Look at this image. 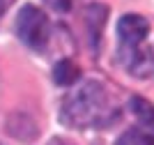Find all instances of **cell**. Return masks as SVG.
<instances>
[{"instance_id":"8","label":"cell","mask_w":154,"mask_h":145,"mask_svg":"<svg viewBox=\"0 0 154 145\" xmlns=\"http://www.w3.org/2000/svg\"><path fill=\"white\" fill-rule=\"evenodd\" d=\"M78 67L71 60H60L55 67H53V81L58 83V85H74V83L78 81Z\"/></svg>"},{"instance_id":"2","label":"cell","mask_w":154,"mask_h":145,"mask_svg":"<svg viewBox=\"0 0 154 145\" xmlns=\"http://www.w3.org/2000/svg\"><path fill=\"white\" fill-rule=\"evenodd\" d=\"M16 37L32 51H44L51 37V23L37 5H23L16 16Z\"/></svg>"},{"instance_id":"9","label":"cell","mask_w":154,"mask_h":145,"mask_svg":"<svg viewBox=\"0 0 154 145\" xmlns=\"http://www.w3.org/2000/svg\"><path fill=\"white\" fill-rule=\"evenodd\" d=\"M117 145H154V131H149V129H127L117 138Z\"/></svg>"},{"instance_id":"11","label":"cell","mask_w":154,"mask_h":145,"mask_svg":"<svg viewBox=\"0 0 154 145\" xmlns=\"http://www.w3.org/2000/svg\"><path fill=\"white\" fill-rule=\"evenodd\" d=\"M7 5H9V0H0V16H2V14H5Z\"/></svg>"},{"instance_id":"1","label":"cell","mask_w":154,"mask_h":145,"mask_svg":"<svg viewBox=\"0 0 154 145\" xmlns=\"http://www.w3.org/2000/svg\"><path fill=\"white\" fill-rule=\"evenodd\" d=\"M115 115V106L110 104L108 92L99 81H85L62 101V122L76 129L110 125Z\"/></svg>"},{"instance_id":"7","label":"cell","mask_w":154,"mask_h":145,"mask_svg":"<svg viewBox=\"0 0 154 145\" xmlns=\"http://www.w3.org/2000/svg\"><path fill=\"white\" fill-rule=\"evenodd\" d=\"M129 108H131V113L136 115V120L140 122L145 129L154 131V104H149V101L143 99V97H131V99H129Z\"/></svg>"},{"instance_id":"6","label":"cell","mask_w":154,"mask_h":145,"mask_svg":"<svg viewBox=\"0 0 154 145\" xmlns=\"http://www.w3.org/2000/svg\"><path fill=\"white\" fill-rule=\"evenodd\" d=\"M7 131L12 134V136H16V138H21V140L37 138V125H35L28 115H23V113H19V120H16V115L9 118V122H7Z\"/></svg>"},{"instance_id":"5","label":"cell","mask_w":154,"mask_h":145,"mask_svg":"<svg viewBox=\"0 0 154 145\" xmlns=\"http://www.w3.org/2000/svg\"><path fill=\"white\" fill-rule=\"evenodd\" d=\"M108 19V7L101 5V2H92V5L85 7V30H88V37H90V46L92 51H99V42H101V32L103 25Z\"/></svg>"},{"instance_id":"10","label":"cell","mask_w":154,"mask_h":145,"mask_svg":"<svg viewBox=\"0 0 154 145\" xmlns=\"http://www.w3.org/2000/svg\"><path fill=\"white\" fill-rule=\"evenodd\" d=\"M46 2H48L55 12H62V14L71 9V2H69V0H46Z\"/></svg>"},{"instance_id":"12","label":"cell","mask_w":154,"mask_h":145,"mask_svg":"<svg viewBox=\"0 0 154 145\" xmlns=\"http://www.w3.org/2000/svg\"><path fill=\"white\" fill-rule=\"evenodd\" d=\"M48 145H69V143H64V140H60V138H55V140H51Z\"/></svg>"},{"instance_id":"4","label":"cell","mask_w":154,"mask_h":145,"mask_svg":"<svg viewBox=\"0 0 154 145\" xmlns=\"http://www.w3.org/2000/svg\"><path fill=\"white\" fill-rule=\"evenodd\" d=\"M149 35V21L140 14H124L117 21V37H120V46H134L147 42Z\"/></svg>"},{"instance_id":"3","label":"cell","mask_w":154,"mask_h":145,"mask_svg":"<svg viewBox=\"0 0 154 145\" xmlns=\"http://www.w3.org/2000/svg\"><path fill=\"white\" fill-rule=\"evenodd\" d=\"M120 62L136 78H149L154 74V51L147 42L134 46H120Z\"/></svg>"}]
</instances>
